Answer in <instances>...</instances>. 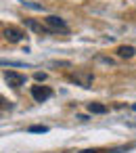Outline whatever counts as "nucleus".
Returning <instances> with one entry per match:
<instances>
[{
	"instance_id": "nucleus-1",
	"label": "nucleus",
	"mask_w": 136,
	"mask_h": 153,
	"mask_svg": "<svg viewBox=\"0 0 136 153\" xmlns=\"http://www.w3.org/2000/svg\"><path fill=\"white\" fill-rule=\"evenodd\" d=\"M44 23L48 25V30H50V34H67L69 32V27H67V23L61 19V17H57V15H48L46 19H44Z\"/></svg>"
},
{
	"instance_id": "nucleus-2",
	"label": "nucleus",
	"mask_w": 136,
	"mask_h": 153,
	"mask_svg": "<svg viewBox=\"0 0 136 153\" xmlns=\"http://www.w3.org/2000/svg\"><path fill=\"white\" fill-rule=\"evenodd\" d=\"M69 80L80 84L82 88H90L94 82V76H92V71H73V74H69Z\"/></svg>"
},
{
	"instance_id": "nucleus-3",
	"label": "nucleus",
	"mask_w": 136,
	"mask_h": 153,
	"mask_svg": "<svg viewBox=\"0 0 136 153\" xmlns=\"http://www.w3.org/2000/svg\"><path fill=\"white\" fill-rule=\"evenodd\" d=\"M2 36H4V40H7V42H11V44H15V42H21V40L25 38V34H23L21 30L13 27V25L4 27V30H2Z\"/></svg>"
},
{
	"instance_id": "nucleus-4",
	"label": "nucleus",
	"mask_w": 136,
	"mask_h": 153,
	"mask_svg": "<svg viewBox=\"0 0 136 153\" xmlns=\"http://www.w3.org/2000/svg\"><path fill=\"white\" fill-rule=\"evenodd\" d=\"M25 76L23 74H17V71H4V82L11 86V88H19V86H23L25 84Z\"/></svg>"
},
{
	"instance_id": "nucleus-5",
	"label": "nucleus",
	"mask_w": 136,
	"mask_h": 153,
	"mask_svg": "<svg viewBox=\"0 0 136 153\" xmlns=\"http://www.w3.org/2000/svg\"><path fill=\"white\" fill-rule=\"evenodd\" d=\"M32 97H34V101H38V103H42V101H46V99H50L52 97V90L48 88V86H32Z\"/></svg>"
},
{
	"instance_id": "nucleus-6",
	"label": "nucleus",
	"mask_w": 136,
	"mask_h": 153,
	"mask_svg": "<svg viewBox=\"0 0 136 153\" xmlns=\"http://www.w3.org/2000/svg\"><path fill=\"white\" fill-rule=\"evenodd\" d=\"M25 27L32 30V32H36V34H50L48 25H42V23H38L36 19H25Z\"/></svg>"
},
{
	"instance_id": "nucleus-7",
	"label": "nucleus",
	"mask_w": 136,
	"mask_h": 153,
	"mask_svg": "<svg viewBox=\"0 0 136 153\" xmlns=\"http://www.w3.org/2000/svg\"><path fill=\"white\" fill-rule=\"evenodd\" d=\"M117 55H119L121 59H132V57L136 55V48L130 46V44H123V46H117Z\"/></svg>"
},
{
	"instance_id": "nucleus-8",
	"label": "nucleus",
	"mask_w": 136,
	"mask_h": 153,
	"mask_svg": "<svg viewBox=\"0 0 136 153\" xmlns=\"http://www.w3.org/2000/svg\"><path fill=\"white\" fill-rule=\"evenodd\" d=\"M88 111L90 113H107L109 107L107 105H101V103H88Z\"/></svg>"
},
{
	"instance_id": "nucleus-9",
	"label": "nucleus",
	"mask_w": 136,
	"mask_h": 153,
	"mask_svg": "<svg viewBox=\"0 0 136 153\" xmlns=\"http://www.w3.org/2000/svg\"><path fill=\"white\" fill-rule=\"evenodd\" d=\"M2 65H4V67H7V65H11V67H30V65L23 63V61H7V59L2 61Z\"/></svg>"
},
{
	"instance_id": "nucleus-10",
	"label": "nucleus",
	"mask_w": 136,
	"mask_h": 153,
	"mask_svg": "<svg viewBox=\"0 0 136 153\" xmlns=\"http://www.w3.org/2000/svg\"><path fill=\"white\" fill-rule=\"evenodd\" d=\"M23 7H30V9H34V11H44L42 4H34V2H27V0H23Z\"/></svg>"
},
{
	"instance_id": "nucleus-11",
	"label": "nucleus",
	"mask_w": 136,
	"mask_h": 153,
	"mask_svg": "<svg viewBox=\"0 0 136 153\" xmlns=\"http://www.w3.org/2000/svg\"><path fill=\"white\" fill-rule=\"evenodd\" d=\"M30 132H48V126H30Z\"/></svg>"
},
{
	"instance_id": "nucleus-12",
	"label": "nucleus",
	"mask_w": 136,
	"mask_h": 153,
	"mask_svg": "<svg viewBox=\"0 0 136 153\" xmlns=\"http://www.w3.org/2000/svg\"><path fill=\"white\" fill-rule=\"evenodd\" d=\"M34 78H36L38 82H44V80H46V74H44V71H38V74H36Z\"/></svg>"
},
{
	"instance_id": "nucleus-13",
	"label": "nucleus",
	"mask_w": 136,
	"mask_h": 153,
	"mask_svg": "<svg viewBox=\"0 0 136 153\" xmlns=\"http://www.w3.org/2000/svg\"><path fill=\"white\" fill-rule=\"evenodd\" d=\"M80 153H109V151H103V149H86V151H80Z\"/></svg>"
},
{
	"instance_id": "nucleus-14",
	"label": "nucleus",
	"mask_w": 136,
	"mask_h": 153,
	"mask_svg": "<svg viewBox=\"0 0 136 153\" xmlns=\"http://www.w3.org/2000/svg\"><path fill=\"white\" fill-rule=\"evenodd\" d=\"M132 109H134V111H136V103H134V105H132Z\"/></svg>"
}]
</instances>
